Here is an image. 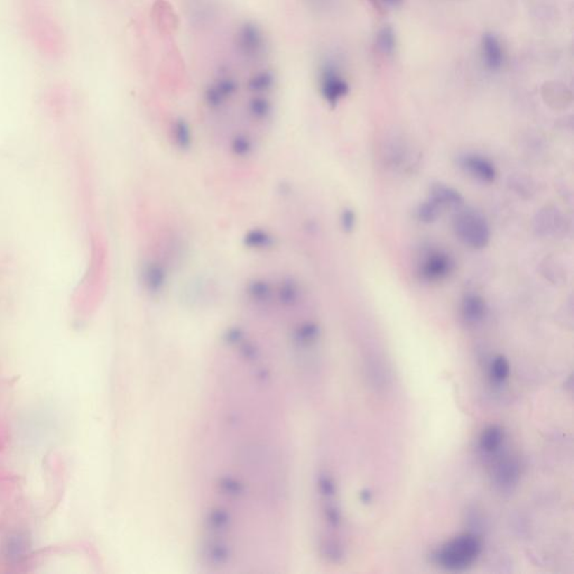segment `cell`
Segmentation results:
<instances>
[{
  "instance_id": "cell-1",
  "label": "cell",
  "mask_w": 574,
  "mask_h": 574,
  "mask_svg": "<svg viewBox=\"0 0 574 574\" xmlns=\"http://www.w3.org/2000/svg\"><path fill=\"white\" fill-rule=\"evenodd\" d=\"M481 551V540L471 533H466L442 545L433 558L443 569L464 571L477 561Z\"/></svg>"
},
{
  "instance_id": "cell-2",
  "label": "cell",
  "mask_w": 574,
  "mask_h": 574,
  "mask_svg": "<svg viewBox=\"0 0 574 574\" xmlns=\"http://www.w3.org/2000/svg\"><path fill=\"white\" fill-rule=\"evenodd\" d=\"M455 235L468 247L483 249L490 242V227L479 211L464 209L459 211L453 219Z\"/></svg>"
},
{
  "instance_id": "cell-3",
  "label": "cell",
  "mask_w": 574,
  "mask_h": 574,
  "mask_svg": "<svg viewBox=\"0 0 574 574\" xmlns=\"http://www.w3.org/2000/svg\"><path fill=\"white\" fill-rule=\"evenodd\" d=\"M320 84L322 95L331 105H336L349 91L347 81L342 78L336 65L330 62H327L320 71Z\"/></svg>"
},
{
  "instance_id": "cell-4",
  "label": "cell",
  "mask_w": 574,
  "mask_h": 574,
  "mask_svg": "<svg viewBox=\"0 0 574 574\" xmlns=\"http://www.w3.org/2000/svg\"><path fill=\"white\" fill-rule=\"evenodd\" d=\"M455 263L448 254L432 252L422 261L419 274L427 282H438L452 273Z\"/></svg>"
},
{
  "instance_id": "cell-5",
  "label": "cell",
  "mask_w": 574,
  "mask_h": 574,
  "mask_svg": "<svg viewBox=\"0 0 574 574\" xmlns=\"http://www.w3.org/2000/svg\"><path fill=\"white\" fill-rule=\"evenodd\" d=\"M239 52L246 58H255L263 52V35L261 28L252 22H244L237 34Z\"/></svg>"
},
{
  "instance_id": "cell-6",
  "label": "cell",
  "mask_w": 574,
  "mask_h": 574,
  "mask_svg": "<svg viewBox=\"0 0 574 574\" xmlns=\"http://www.w3.org/2000/svg\"><path fill=\"white\" fill-rule=\"evenodd\" d=\"M461 165L474 178L485 183L496 180L497 172L494 164L479 155H466L461 159Z\"/></svg>"
},
{
  "instance_id": "cell-7",
  "label": "cell",
  "mask_w": 574,
  "mask_h": 574,
  "mask_svg": "<svg viewBox=\"0 0 574 574\" xmlns=\"http://www.w3.org/2000/svg\"><path fill=\"white\" fill-rule=\"evenodd\" d=\"M429 199L434 201L441 208L444 207L458 208L464 203V197L460 195V192L444 183L433 184L431 186Z\"/></svg>"
},
{
  "instance_id": "cell-8",
  "label": "cell",
  "mask_w": 574,
  "mask_h": 574,
  "mask_svg": "<svg viewBox=\"0 0 574 574\" xmlns=\"http://www.w3.org/2000/svg\"><path fill=\"white\" fill-rule=\"evenodd\" d=\"M483 62L488 69L497 71L502 67L504 63V52L500 41L494 35L487 34L483 39Z\"/></svg>"
},
{
  "instance_id": "cell-9",
  "label": "cell",
  "mask_w": 574,
  "mask_h": 574,
  "mask_svg": "<svg viewBox=\"0 0 574 574\" xmlns=\"http://www.w3.org/2000/svg\"><path fill=\"white\" fill-rule=\"evenodd\" d=\"M485 302L479 295L469 294L464 297L461 306L462 316L468 323H478L483 321L485 315Z\"/></svg>"
},
{
  "instance_id": "cell-10",
  "label": "cell",
  "mask_w": 574,
  "mask_h": 574,
  "mask_svg": "<svg viewBox=\"0 0 574 574\" xmlns=\"http://www.w3.org/2000/svg\"><path fill=\"white\" fill-rule=\"evenodd\" d=\"M562 218L556 209L547 208L542 210L536 218V229L544 235H551L560 230L562 226Z\"/></svg>"
},
{
  "instance_id": "cell-11",
  "label": "cell",
  "mask_w": 574,
  "mask_h": 574,
  "mask_svg": "<svg viewBox=\"0 0 574 574\" xmlns=\"http://www.w3.org/2000/svg\"><path fill=\"white\" fill-rule=\"evenodd\" d=\"M236 81L231 78L220 79L214 86L209 88L207 91V99L211 105H220L226 98L230 97L236 91Z\"/></svg>"
},
{
  "instance_id": "cell-12",
  "label": "cell",
  "mask_w": 574,
  "mask_h": 574,
  "mask_svg": "<svg viewBox=\"0 0 574 574\" xmlns=\"http://www.w3.org/2000/svg\"><path fill=\"white\" fill-rule=\"evenodd\" d=\"M504 440V432L502 427L490 425L481 433L479 438L480 448L487 453L496 452L500 449Z\"/></svg>"
},
{
  "instance_id": "cell-13",
  "label": "cell",
  "mask_w": 574,
  "mask_h": 574,
  "mask_svg": "<svg viewBox=\"0 0 574 574\" xmlns=\"http://www.w3.org/2000/svg\"><path fill=\"white\" fill-rule=\"evenodd\" d=\"M519 477L518 464L515 461L505 460L497 468V483L504 487H511L517 483Z\"/></svg>"
},
{
  "instance_id": "cell-14",
  "label": "cell",
  "mask_w": 574,
  "mask_h": 574,
  "mask_svg": "<svg viewBox=\"0 0 574 574\" xmlns=\"http://www.w3.org/2000/svg\"><path fill=\"white\" fill-rule=\"evenodd\" d=\"M275 78L270 71H261L256 73L248 82V88L253 92H266L274 86Z\"/></svg>"
},
{
  "instance_id": "cell-15",
  "label": "cell",
  "mask_w": 574,
  "mask_h": 574,
  "mask_svg": "<svg viewBox=\"0 0 574 574\" xmlns=\"http://www.w3.org/2000/svg\"><path fill=\"white\" fill-rule=\"evenodd\" d=\"M6 555L11 561H18L25 555L27 549L25 538L20 535H14L9 537L6 544Z\"/></svg>"
},
{
  "instance_id": "cell-16",
  "label": "cell",
  "mask_w": 574,
  "mask_h": 574,
  "mask_svg": "<svg viewBox=\"0 0 574 574\" xmlns=\"http://www.w3.org/2000/svg\"><path fill=\"white\" fill-rule=\"evenodd\" d=\"M511 372L509 363L504 356H498L493 360L490 367V377L496 384H502L507 379Z\"/></svg>"
},
{
  "instance_id": "cell-17",
  "label": "cell",
  "mask_w": 574,
  "mask_h": 574,
  "mask_svg": "<svg viewBox=\"0 0 574 574\" xmlns=\"http://www.w3.org/2000/svg\"><path fill=\"white\" fill-rule=\"evenodd\" d=\"M441 207L436 204L434 201L429 200L419 204L417 209V214L419 221L425 222V223H431V222L436 221L438 216L441 214Z\"/></svg>"
},
{
  "instance_id": "cell-18",
  "label": "cell",
  "mask_w": 574,
  "mask_h": 574,
  "mask_svg": "<svg viewBox=\"0 0 574 574\" xmlns=\"http://www.w3.org/2000/svg\"><path fill=\"white\" fill-rule=\"evenodd\" d=\"M377 45L379 50L384 54H391L394 52L395 46H396V39H395V34L391 27H384L378 34Z\"/></svg>"
},
{
  "instance_id": "cell-19",
  "label": "cell",
  "mask_w": 574,
  "mask_h": 574,
  "mask_svg": "<svg viewBox=\"0 0 574 574\" xmlns=\"http://www.w3.org/2000/svg\"><path fill=\"white\" fill-rule=\"evenodd\" d=\"M249 109L255 116L263 117L268 114L269 103L263 98H255L249 105Z\"/></svg>"
},
{
  "instance_id": "cell-20",
  "label": "cell",
  "mask_w": 574,
  "mask_h": 574,
  "mask_svg": "<svg viewBox=\"0 0 574 574\" xmlns=\"http://www.w3.org/2000/svg\"><path fill=\"white\" fill-rule=\"evenodd\" d=\"M342 223H344V228L347 231H351L355 227V222H356V216L355 214H353V211L347 210L344 212V218H342Z\"/></svg>"
},
{
  "instance_id": "cell-21",
  "label": "cell",
  "mask_w": 574,
  "mask_h": 574,
  "mask_svg": "<svg viewBox=\"0 0 574 574\" xmlns=\"http://www.w3.org/2000/svg\"><path fill=\"white\" fill-rule=\"evenodd\" d=\"M361 500L364 502H369L372 500V494L368 490H364L360 494Z\"/></svg>"
},
{
  "instance_id": "cell-22",
  "label": "cell",
  "mask_w": 574,
  "mask_h": 574,
  "mask_svg": "<svg viewBox=\"0 0 574 574\" xmlns=\"http://www.w3.org/2000/svg\"><path fill=\"white\" fill-rule=\"evenodd\" d=\"M381 1H383V3H385L386 5L397 6L400 5V4L402 3L403 0H381Z\"/></svg>"
}]
</instances>
